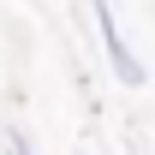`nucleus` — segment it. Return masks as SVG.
I'll list each match as a JSON object with an SVG mask.
<instances>
[{
  "mask_svg": "<svg viewBox=\"0 0 155 155\" xmlns=\"http://www.w3.org/2000/svg\"><path fill=\"white\" fill-rule=\"evenodd\" d=\"M90 12H96V30H101V48H107V66H114V78L119 84H143V60L125 48V36H119V18L107 12V0H90Z\"/></svg>",
  "mask_w": 155,
  "mask_h": 155,
  "instance_id": "f257e3e1",
  "label": "nucleus"
}]
</instances>
